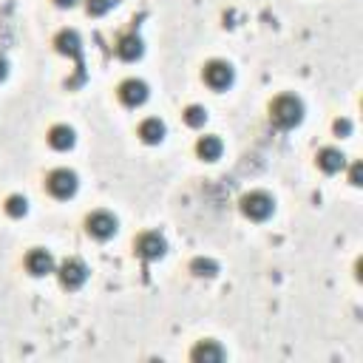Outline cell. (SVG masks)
<instances>
[{"mask_svg":"<svg viewBox=\"0 0 363 363\" xmlns=\"http://www.w3.org/2000/svg\"><path fill=\"white\" fill-rule=\"evenodd\" d=\"M26 269L34 275V278H43L48 272H54V255L48 250H31L26 255Z\"/></svg>","mask_w":363,"mask_h":363,"instance_id":"cell-9","label":"cell"},{"mask_svg":"<svg viewBox=\"0 0 363 363\" xmlns=\"http://www.w3.org/2000/svg\"><path fill=\"white\" fill-rule=\"evenodd\" d=\"M190 272L199 275V278H213V275L218 272V264H216L213 258H201V255H199V258L190 261Z\"/></svg>","mask_w":363,"mask_h":363,"instance_id":"cell-17","label":"cell"},{"mask_svg":"<svg viewBox=\"0 0 363 363\" xmlns=\"http://www.w3.org/2000/svg\"><path fill=\"white\" fill-rule=\"evenodd\" d=\"M221 150H224V145H221L218 136H201L199 145H196V153H199L204 162H216V159L221 156Z\"/></svg>","mask_w":363,"mask_h":363,"instance_id":"cell-16","label":"cell"},{"mask_svg":"<svg viewBox=\"0 0 363 363\" xmlns=\"http://www.w3.org/2000/svg\"><path fill=\"white\" fill-rule=\"evenodd\" d=\"M6 74H9V62H6V57L0 54V79H6Z\"/></svg>","mask_w":363,"mask_h":363,"instance_id":"cell-23","label":"cell"},{"mask_svg":"<svg viewBox=\"0 0 363 363\" xmlns=\"http://www.w3.org/2000/svg\"><path fill=\"white\" fill-rule=\"evenodd\" d=\"M343 164H346V156H343L337 147H323V150L318 153V167H320L323 173H337Z\"/></svg>","mask_w":363,"mask_h":363,"instance_id":"cell-12","label":"cell"},{"mask_svg":"<svg viewBox=\"0 0 363 363\" xmlns=\"http://www.w3.org/2000/svg\"><path fill=\"white\" fill-rule=\"evenodd\" d=\"M48 145H51L54 150H68V147H74V130H71L68 125H54V128L48 130Z\"/></svg>","mask_w":363,"mask_h":363,"instance_id":"cell-14","label":"cell"},{"mask_svg":"<svg viewBox=\"0 0 363 363\" xmlns=\"http://www.w3.org/2000/svg\"><path fill=\"white\" fill-rule=\"evenodd\" d=\"M272 207H275V201H272V196H267L264 190H252V193H247V196L241 199V213H244L247 218H252V221L269 218V216H272Z\"/></svg>","mask_w":363,"mask_h":363,"instance_id":"cell-3","label":"cell"},{"mask_svg":"<svg viewBox=\"0 0 363 363\" xmlns=\"http://www.w3.org/2000/svg\"><path fill=\"white\" fill-rule=\"evenodd\" d=\"M85 227H88V233H91L94 238L108 241V238L116 233V218H113L111 213H105V210H96V213H91V216H88Z\"/></svg>","mask_w":363,"mask_h":363,"instance_id":"cell-7","label":"cell"},{"mask_svg":"<svg viewBox=\"0 0 363 363\" xmlns=\"http://www.w3.org/2000/svg\"><path fill=\"white\" fill-rule=\"evenodd\" d=\"M136 252L145 258V261H159L164 252H167V241L159 235V233H142L136 238Z\"/></svg>","mask_w":363,"mask_h":363,"instance_id":"cell-6","label":"cell"},{"mask_svg":"<svg viewBox=\"0 0 363 363\" xmlns=\"http://www.w3.org/2000/svg\"><path fill=\"white\" fill-rule=\"evenodd\" d=\"M54 3H57V6H60V9H71V6H74V3H77V0H54Z\"/></svg>","mask_w":363,"mask_h":363,"instance_id":"cell-24","label":"cell"},{"mask_svg":"<svg viewBox=\"0 0 363 363\" xmlns=\"http://www.w3.org/2000/svg\"><path fill=\"white\" fill-rule=\"evenodd\" d=\"M190 357H193L196 363H218V360L227 357V352H224L216 340H201V343L190 352Z\"/></svg>","mask_w":363,"mask_h":363,"instance_id":"cell-11","label":"cell"},{"mask_svg":"<svg viewBox=\"0 0 363 363\" xmlns=\"http://www.w3.org/2000/svg\"><path fill=\"white\" fill-rule=\"evenodd\" d=\"M360 176H363V164H360V162H354V164H352V173H349V182L357 187V184H360Z\"/></svg>","mask_w":363,"mask_h":363,"instance_id":"cell-22","label":"cell"},{"mask_svg":"<svg viewBox=\"0 0 363 363\" xmlns=\"http://www.w3.org/2000/svg\"><path fill=\"white\" fill-rule=\"evenodd\" d=\"M233 65L230 62H224V60H213V62H207L204 65V82L213 88V91H224V88H230L233 85Z\"/></svg>","mask_w":363,"mask_h":363,"instance_id":"cell-5","label":"cell"},{"mask_svg":"<svg viewBox=\"0 0 363 363\" xmlns=\"http://www.w3.org/2000/svg\"><path fill=\"white\" fill-rule=\"evenodd\" d=\"M54 45H57L60 54H68V57L77 60V77L68 82V88H77V85L85 79V71H82V40H79V34L71 31V28H62V31L57 34Z\"/></svg>","mask_w":363,"mask_h":363,"instance_id":"cell-2","label":"cell"},{"mask_svg":"<svg viewBox=\"0 0 363 363\" xmlns=\"http://www.w3.org/2000/svg\"><path fill=\"white\" fill-rule=\"evenodd\" d=\"M119 99H122L125 105L136 108V105H142V102L147 99V85H145L142 79H125V82L119 85Z\"/></svg>","mask_w":363,"mask_h":363,"instance_id":"cell-10","label":"cell"},{"mask_svg":"<svg viewBox=\"0 0 363 363\" xmlns=\"http://www.w3.org/2000/svg\"><path fill=\"white\" fill-rule=\"evenodd\" d=\"M116 54H119L122 60H128V62L139 60V57H142V40H139L136 34H125V37L119 40V45H116Z\"/></svg>","mask_w":363,"mask_h":363,"instance_id":"cell-15","label":"cell"},{"mask_svg":"<svg viewBox=\"0 0 363 363\" xmlns=\"http://www.w3.org/2000/svg\"><path fill=\"white\" fill-rule=\"evenodd\" d=\"M60 281L65 289H79L85 281H88V267L79 261V258H68L62 267H60Z\"/></svg>","mask_w":363,"mask_h":363,"instance_id":"cell-8","label":"cell"},{"mask_svg":"<svg viewBox=\"0 0 363 363\" xmlns=\"http://www.w3.org/2000/svg\"><path fill=\"white\" fill-rule=\"evenodd\" d=\"M26 210H28V201L23 196H9V201H6V213L9 216L20 218V216H26Z\"/></svg>","mask_w":363,"mask_h":363,"instance_id":"cell-19","label":"cell"},{"mask_svg":"<svg viewBox=\"0 0 363 363\" xmlns=\"http://www.w3.org/2000/svg\"><path fill=\"white\" fill-rule=\"evenodd\" d=\"M45 187L51 196L57 199H71L77 193V173L68 170V167H60V170H51L48 179H45Z\"/></svg>","mask_w":363,"mask_h":363,"instance_id":"cell-4","label":"cell"},{"mask_svg":"<svg viewBox=\"0 0 363 363\" xmlns=\"http://www.w3.org/2000/svg\"><path fill=\"white\" fill-rule=\"evenodd\" d=\"M269 116H272V122L278 128L289 130V128L301 125V119H303V102L298 96H292V94H284V96H278L269 105Z\"/></svg>","mask_w":363,"mask_h":363,"instance_id":"cell-1","label":"cell"},{"mask_svg":"<svg viewBox=\"0 0 363 363\" xmlns=\"http://www.w3.org/2000/svg\"><path fill=\"white\" fill-rule=\"evenodd\" d=\"M204 119H207V111H204L201 105H190V108L184 111V122H187L190 128H199V125H204Z\"/></svg>","mask_w":363,"mask_h":363,"instance_id":"cell-18","label":"cell"},{"mask_svg":"<svg viewBox=\"0 0 363 363\" xmlns=\"http://www.w3.org/2000/svg\"><path fill=\"white\" fill-rule=\"evenodd\" d=\"M335 133H337V136H349V133H352V122H349V119H337V122H335Z\"/></svg>","mask_w":363,"mask_h":363,"instance_id":"cell-21","label":"cell"},{"mask_svg":"<svg viewBox=\"0 0 363 363\" xmlns=\"http://www.w3.org/2000/svg\"><path fill=\"white\" fill-rule=\"evenodd\" d=\"M139 136H142V142H147V145H159V142L164 139V122L156 119V116L145 119V122L139 125Z\"/></svg>","mask_w":363,"mask_h":363,"instance_id":"cell-13","label":"cell"},{"mask_svg":"<svg viewBox=\"0 0 363 363\" xmlns=\"http://www.w3.org/2000/svg\"><path fill=\"white\" fill-rule=\"evenodd\" d=\"M113 0H88V14L91 17H102L105 11H111Z\"/></svg>","mask_w":363,"mask_h":363,"instance_id":"cell-20","label":"cell"}]
</instances>
